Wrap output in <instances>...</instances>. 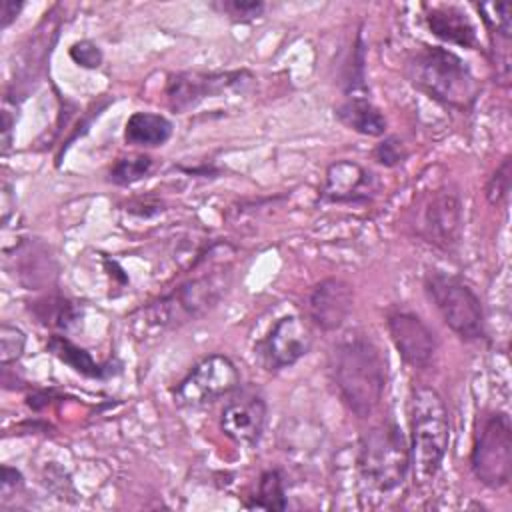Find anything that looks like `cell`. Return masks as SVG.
<instances>
[{
  "label": "cell",
  "instance_id": "5b68a950",
  "mask_svg": "<svg viewBox=\"0 0 512 512\" xmlns=\"http://www.w3.org/2000/svg\"><path fill=\"white\" fill-rule=\"evenodd\" d=\"M360 478L378 492H392L404 484L410 470L408 440L396 422L370 428L358 448Z\"/></svg>",
  "mask_w": 512,
  "mask_h": 512
},
{
  "label": "cell",
  "instance_id": "ffe728a7",
  "mask_svg": "<svg viewBox=\"0 0 512 512\" xmlns=\"http://www.w3.org/2000/svg\"><path fill=\"white\" fill-rule=\"evenodd\" d=\"M30 312L42 326L56 330L72 328L82 316L80 308L62 296H44L40 300H34Z\"/></svg>",
  "mask_w": 512,
  "mask_h": 512
},
{
  "label": "cell",
  "instance_id": "603a6c76",
  "mask_svg": "<svg viewBox=\"0 0 512 512\" xmlns=\"http://www.w3.org/2000/svg\"><path fill=\"white\" fill-rule=\"evenodd\" d=\"M212 8L228 16L232 22H252L264 14V4L258 0H220L212 2Z\"/></svg>",
  "mask_w": 512,
  "mask_h": 512
},
{
  "label": "cell",
  "instance_id": "4dcf8cb0",
  "mask_svg": "<svg viewBox=\"0 0 512 512\" xmlns=\"http://www.w3.org/2000/svg\"><path fill=\"white\" fill-rule=\"evenodd\" d=\"M20 10H22V2L4 0V2H2V12H0V16H2V28H8V26L16 20V16H18Z\"/></svg>",
  "mask_w": 512,
  "mask_h": 512
},
{
  "label": "cell",
  "instance_id": "ba28073f",
  "mask_svg": "<svg viewBox=\"0 0 512 512\" xmlns=\"http://www.w3.org/2000/svg\"><path fill=\"white\" fill-rule=\"evenodd\" d=\"M240 386L234 362L224 354H210L198 360L172 390L174 402L182 408H198L222 396H230Z\"/></svg>",
  "mask_w": 512,
  "mask_h": 512
},
{
  "label": "cell",
  "instance_id": "d4e9b609",
  "mask_svg": "<svg viewBox=\"0 0 512 512\" xmlns=\"http://www.w3.org/2000/svg\"><path fill=\"white\" fill-rule=\"evenodd\" d=\"M372 158L386 168H394L408 158V150H406V144L398 136H386L382 142H378L374 146Z\"/></svg>",
  "mask_w": 512,
  "mask_h": 512
},
{
  "label": "cell",
  "instance_id": "f546056e",
  "mask_svg": "<svg viewBox=\"0 0 512 512\" xmlns=\"http://www.w3.org/2000/svg\"><path fill=\"white\" fill-rule=\"evenodd\" d=\"M22 486V474L12 466H2V496L6 498L10 490Z\"/></svg>",
  "mask_w": 512,
  "mask_h": 512
},
{
  "label": "cell",
  "instance_id": "8992f818",
  "mask_svg": "<svg viewBox=\"0 0 512 512\" xmlns=\"http://www.w3.org/2000/svg\"><path fill=\"white\" fill-rule=\"evenodd\" d=\"M424 286L444 324L456 336L468 342L486 336V316L482 302L462 278L434 270L426 274Z\"/></svg>",
  "mask_w": 512,
  "mask_h": 512
},
{
  "label": "cell",
  "instance_id": "277c9868",
  "mask_svg": "<svg viewBox=\"0 0 512 512\" xmlns=\"http://www.w3.org/2000/svg\"><path fill=\"white\" fill-rule=\"evenodd\" d=\"M406 76L428 98L466 112L478 98V82L466 62L448 48L422 46L406 64Z\"/></svg>",
  "mask_w": 512,
  "mask_h": 512
},
{
  "label": "cell",
  "instance_id": "44dd1931",
  "mask_svg": "<svg viewBox=\"0 0 512 512\" xmlns=\"http://www.w3.org/2000/svg\"><path fill=\"white\" fill-rule=\"evenodd\" d=\"M246 506L248 508H262V510H284L288 506V502H286L282 474L278 470L262 472L254 502H248Z\"/></svg>",
  "mask_w": 512,
  "mask_h": 512
},
{
  "label": "cell",
  "instance_id": "1f68e13d",
  "mask_svg": "<svg viewBox=\"0 0 512 512\" xmlns=\"http://www.w3.org/2000/svg\"><path fill=\"white\" fill-rule=\"evenodd\" d=\"M10 142H12V118H10V114L4 110V112H2V152H4V154L8 152Z\"/></svg>",
  "mask_w": 512,
  "mask_h": 512
},
{
  "label": "cell",
  "instance_id": "4fadbf2b",
  "mask_svg": "<svg viewBox=\"0 0 512 512\" xmlns=\"http://www.w3.org/2000/svg\"><path fill=\"white\" fill-rule=\"evenodd\" d=\"M266 424V402L256 392L234 394L220 412V430L240 446H256Z\"/></svg>",
  "mask_w": 512,
  "mask_h": 512
},
{
  "label": "cell",
  "instance_id": "f1b7e54d",
  "mask_svg": "<svg viewBox=\"0 0 512 512\" xmlns=\"http://www.w3.org/2000/svg\"><path fill=\"white\" fill-rule=\"evenodd\" d=\"M352 62H356V68H358L360 72H364V42H362V34H358V36H356L354 52H352ZM348 84H350V88H352V90H354L356 86L364 88V84H362V76H360V74H354V70H352V74H350V78H348Z\"/></svg>",
  "mask_w": 512,
  "mask_h": 512
},
{
  "label": "cell",
  "instance_id": "5bb4252c",
  "mask_svg": "<svg viewBox=\"0 0 512 512\" xmlns=\"http://www.w3.org/2000/svg\"><path fill=\"white\" fill-rule=\"evenodd\" d=\"M352 302L354 292L350 284L342 278L330 276L320 280L310 290L306 300V314L316 328L324 332H334L346 322L352 310Z\"/></svg>",
  "mask_w": 512,
  "mask_h": 512
},
{
  "label": "cell",
  "instance_id": "3957f363",
  "mask_svg": "<svg viewBox=\"0 0 512 512\" xmlns=\"http://www.w3.org/2000/svg\"><path fill=\"white\" fill-rule=\"evenodd\" d=\"M410 468L418 484H428L440 470L450 444V418L442 396L430 386H414L408 402Z\"/></svg>",
  "mask_w": 512,
  "mask_h": 512
},
{
  "label": "cell",
  "instance_id": "6da1fadb",
  "mask_svg": "<svg viewBox=\"0 0 512 512\" xmlns=\"http://www.w3.org/2000/svg\"><path fill=\"white\" fill-rule=\"evenodd\" d=\"M330 374L340 400L358 418H368L380 406L386 388V358L376 342L360 332L342 334L330 352Z\"/></svg>",
  "mask_w": 512,
  "mask_h": 512
},
{
  "label": "cell",
  "instance_id": "e0dca14e",
  "mask_svg": "<svg viewBox=\"0 0 512 512\" xmlns=\"http://www.w3.org/2000/svg\"><path fill=\"white\" fill-rule=\"evenodd\" d=\"M334 114L346 128L364 136H384L388 128L384 114L364 96H350L334 110Z\"/></svg>",
  "mask_w": 512,
  "mask_h": 512
},
{
  "label": "cell",
  "instance_id": "484cf974",
  "mask_svg": "<svg viewBox=\"0 0 512 512\" xmlns=\"http://www.w3.org/2000/svg\"><path fill=\"white\" fill-rule=\"evenodd\" d=\"M510 156H506L502 160V164L496 168V172L490 176L484 192H486V198L490 204H500L502 200H506L508 192H510Z\"/></svg>",
  "mask_w": 512,
  "mask_h": 512
},
{
  "label": "cell",
  "instance_id": "30bf717a",
  "mask_svg": "<svg viewBox=\"0 0 512 512\" xmlns=\"http://www.w3.org/2000/svg\"><path fill=\"white\" fill-rule=\"evenodd\" d=\"M250 72L246 70H226V72H178L170 74L166 80V100L172 112L184 114L196 108L206 98L220 96L242 82L250 80Z\"/></svg>",
  "mask_w": 512,
  "mask_h": 512
},
{
  "label": "cell",
  "instance_id": "8fae6325",
  "mask_svg": "<svg viewBox=\"0 0 512 512\" xmlns=\"http://www.w3.org/2000/svg\"><path fill=\"white\" fill-rule=\"evenodd\" d=\"M312 348V334L310 328L304 324L302 318L288 314L278 318L270 332L256 344L254 354L258 356L260 364L270 370L278 372L284 368L294 366L302 360Z\"/></svg>",
  "mask_w": 512,
  "mask_h": 512
},
{
  "label": "cell",
  "instance_id": "cb8c5ba5",
  "mask_svg": "<svg viewBox=\"0 0 512 512\" xmlns=\"http://www.w3.org/2000/svg\"><path fill=\"white\" fill-rule=\"evenodd\" d=\"M26 348V334L12 324L0 326V362L2 366H10L22 358Z\"/></svg>",
  "mask_w": 512,
  "mask_h": 512
},
{
  "label": "cell",
  "instance_id": "7c38bea8",
  "mask_svg": "<svg viewBox=\"0 0 512 512\" xmlns=\"http://www.w3.org/2000/svg\"><path fill=\"white\" fill-rule=\"evenodd\" d=\"M390 340L400 358L412 368H426L436 356L434 332L408 310H396L386 320Z\"/></svg>",
  "mask_w": 512,
  "mask_h": 512
},
{
  "label": "cell",
  "instance_id": "52a82bcc",
  "mask_svg": "<svg viewBox=\"0 0 512 512\" xmlns=\"http://www.w3.org/2000/svg\"><path fill=\"white\" fill-rule=\"evenodd\" d=\"M470 468L478 482L488 488H502L512 474V424L506 412H490L478 424Z\"/></svg>",
  "mask_w": 512,
  "mask_h": 512
},
{
  "label": "cell",
  "instance_id": "9a60e30c",
  "mask_svg": "<svg viewBox=\"0 0 512 512\" xmlns=\"http://www.w3.org/2000/svg\"><path fill=\"white\" fill-rule=\"evenodd\" d=\"M372 192V174L350 160L328 166L322 200L326 202H366Z\"/></svg>",
  "mask_w": 512,
  "mask_h": 512
},
{
  "label": "cell",
  "instance_id": "2e32d148",
  "mask_svg": "<svg viewBox=\"0 0 512 512\" xmlns=\"http://www.w3.org/2000/svg\"><path fill=\"white\" fill-rule=\"evenodd\" d=\"M426 24L430 32L450 44L462 48H474L478 44L476 28L468 14L458 6H434L426 14Z\"/></svg>",
  "mask_w": 512,
  "mask_h": 512
},
{
  "label": "cell",
  "instance_id": "9c48e42d",
  "mask_svg": "<svg viewBox=\"0 0 512 512\" xmlns=\"http://www.w3.org/2000/svg\"><path fill=\"white\" fill-rule=\"evenodd\" d=\"M462 226L464 216L460 198L446 188L426 194L412 220V228L418 238L446 252L458 246Z\"/></svg>",
  "mask_w": 512,
  "mask_h": 512
},
{
  "label": "cell",
  "instance_id": "4316f807",
  "mask_svg": "<svg viewBox=\"0 0 512 512\" xmlns=\"http://www.w3.org/2000/svg\"><path fill=\"white\" fill-rule=\"evenodd\" d=\"M490 10L494 12V16L486 14L482 8H478L484 16V22L488 24V28L492 32H496V36H500L502 40H510L512 36V22H510V4L508 2H496V4H488Z\"/></svg>",
  "mask_w": 512,
  "mask_h": 512
},
{
  "label": "cell",
  "instance_id": "83f0119b",
  "mask_svg": "<svg viewBox=\"0 0 512 512\" xmlns=\"http://www.w3.org/2000/svg\"><path fill=\"white\" fill-rule=\"evenodd\" d=\"M70 58L82 66V68H100L104 56H102V50L98 48V44H94L92 40H80V42H74L70 46Z\"/></svg>",
  "mask_w": 512,
  "mask_h": 512
},
{
  "label": "cell",
  "instance_id": "d6986e66",
  "mask_svg": "<svg viewBox=\"0 0 512 512\" xmlns=\"http://www.w3.org/2000/svg\"><path fill=\"white\" fill-rule=\"evenodd\" d=\"M46 348L64 364H68L74 372L88 376V378H106L110 376V368L108 364H98L90 352H86L84 348L76 346L74 342H70L64 334H52L46 342Z\"/></svg>",
  "mask_w": 512,
  "mask_h": 512
},
{
  "label": "cell",
  "instance_id": "7a4b0ae2",
  "mask_svg": "<svg viewBox=\"0 0 512 512\" xmlns=\"http://www.w3.org/2000/svg\"><path fill=\"white\" fill-rule=\"evenodd\" d=\"M232 284V262L220 260L208 264L204 270L196 272L172 292L160 296L158 300L142 306L134 314V330L138 332H166L188 324L192 320L208 314L230 290Z\"/></svg>",
  "mask_w": 512,
  "mask_h": 512
},
{
  "label": "cell",
  "instance_id": "ac0fdd59",
  "mask_svg": "<svg viewBox=\"0 0 512 512\" xmlns=\"http://www.w3.org/2000/svg\"><path fill=\"white\" fill-rule=\"evenodd\" d=\"M172 136V122L154 112H134L124 126V140L132 146L156 148Z\"/></svg>",
  "mask_w": 512,
  "mask_h": 512
},
{
  "label": "cell",
  "instance_id": "7402d4cb",
  "mask_svg": "<svg viewBox=\"0 0 512 512\" xmlns=\"http://www.w3.org/2000/svg\"><path fill=\"white\" fill-rule=\"evenodd\" d=\"M152 158L148 154H134V156H126V158H118L108 176L114 184L118 186H128V184H134L142 178H146L152 170Z\"/></svg>",
  "mask_w": 512,
  "mask_h": 512
}]
</instances>
